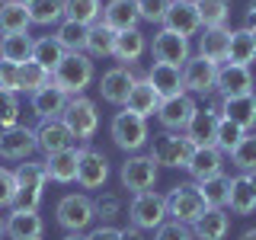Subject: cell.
Returning <instances> with one entry per match:
<instances>
[{"mask_svg": "<svg viewBox=\"0 0 256 240\" xmlns=\"http://www.w3.org/2000/svg\"><path fill=\"white\" fill-rule=\"evenodd\" d=\"M93 77H96L93 61L84 52H68L64 61L52 70V84L58 90H64L68 96H84V90L93 84Z\"/></svg>", "mask_w": 256, "mask_h": 240, "instance_id": "obj_1", "label": "cell"}, {"mask_svg": "<svg viewBox=\"0 0 256 240\" xmlns=\"http://www.w3.org/2000/svg\"><path fill=\"white\" fill-rule=\"evenodd\" d=\"M192 154H196V144L189 141L186 132H160L154 134L150 144V157L157 160V166H189Z\"/></svg>", "mask_w": 256, "mask_h": 240, "instance_id": "obj_2", "label": "cell"}, {"mask_svg": "<svg viewBox=\"0 0 256 240\" xmlns=\"http://www.w3.org/2000/svg\"><path fill=\"white\" fill-rule=\"evenodd\" d=\"M16 176V205L13 208H29V212H38V202H42V189L48 182L45 164H36V160H26L13 170Z\"/></svg>", "mask_w": 256, "mask_h": 240, "instance_id": "obj_3", "label": "cell"}, {"mask_svg": "<svg viewBox=\"0 0 256 240\" xmlns=\"http://www.w3.org/2000/svg\"><path fill=\"white\" fill-rule=\"evenodd\" d=\"M205 198L202 192H198V182H180V186L170 189V196H166V212H170L173 221L180 224H196L198 218L205 214Z\"/></svg>", "mask_w": 256, "mask_h": 240, "instance_id": "obj_4", "label": "cell"}, {"mask_svg": "<svg viewBox=\"0 0 256 240\" xmlns=\"http://www.w3.org/2000/svg\"><path fill=\"white\" fill-rule=\"evenodd\" d=\"M109 134H112V141H116V148L128 150V154H138L144 144H148V138H150L148 118H141V116H134V112L122 109V112H116V116H112Z\"/></svg>", "mask_w": 256, "mask_h": 240, "instance_id": "obj_5", "label": "cell"}, {"mask_svg": "<svg viewBox=\"0 0 256 240\" xmlns=\"http://www.w3.org/2000/svg\"><path fill=\"white\" fill-rule=\"evenodd\" d=\"M166 218H170V212H166V196H160L154 189L138 192V196L132 198V205H128V221L141 230H157Z\"/></svg>", "mask_w": 256, "mask_h": 240, "instance_id": "obj_6", "label": "cell"}, {"mask_svg": "<svg viewBox=\"0 0 256 240\" xmlns=\"http://www.w3.org/2000/svg\"><path fill=\"white\" fill-rule=\"evenodd\" d=\"M54 214H58V224L68 234H80V230H86L96 218V205L90 196H84V192H70V196H64L58 208H54Z\"/></svg>", "mask_w": 256, "mask_h": 240, "instance_id": "obj_7", "label": "cell"}, {"mask_svg": "<svg viewBox=\"0 0 256 240\" xmlns=\"http://www.w3.org/2000/svg\"><path fill=\"white\" fill-rule=\"evenodd\" d=\"M61 122L70 128V134H74L77 141H90L96 134V128H100V112H96V102L86 100V96H70L68 100V109H64Z\"/></svg>", "mask_w": 256, "mask_h": 240, "instance_id": "obj_8", "label": "cell"}, {"mask_svg": "<svg viewBox=\"0 0 256 240\" xmlns=\"http://www.w3.org/2000/svg\"><path fill=\"white\" fill-rule=\"evenodd\" d=\"M157 176H160V166H157V160L150 157V154H132L122 164V170H118V180H122V186L128 192H148V189H154V182H157Z\"/></svg>", "mask_w": 256, "mask_h": 240, "instance_id": "obj_9", "label": "cell"}, {"mask_svg": "<svg viewBox=\"0 0 256 240\" xmlns=\"http://www.w3.org/2000/svg\"><path fill=\"white\" fill-rule=\"evenodd\" d=\"M150 54H154V61H160V64L182 68V64L192 58V48H189V38L176 36L170 29H160L154 36V42H150Z\"/></svg>", "mask_w": 256, "mask_h": 240, "instance_id": "obj_10", "label": "cell"}, {"mask_svg": "<svg viewBox=\"0 0 256 240\" xmlns=\"http://www.w3.org/2000/svg\"><path fill=\"white\" fill-rule=\"evenodd\" d=\"M106 180H109V160L102 150H96V148H80V160H77V182L84 189H100V186H106Z\"/></svg>", "mask_w": 256, "mask_h": 240, "instance_id": "obj_11", "label": "cell"}, {"mask_svg": "<svg viewBox=\"0 0 256 240\" xmlns=\"http://www.w3.org/2000/svg\"><path fill=\"white\" fill-rule=\"evenodd\" d=\"M196 109H198L196 100H192L189 93H182V96H173V100L160 102L157 118H160V125H164V132H186L192 116H196Z\"/></svg>", "mask_w": 256, "mask_h": 240, "instance_id": "obj_12", "label": "cell"}, {"mask_svg": "<svg viewBox=\"0 0 256 240\" xmlns=\"http://www.w3.org/2000/svg\"><path fill=\"white\" fill-rule=\"evenodd\" d=\"M182 86L198 96H208L214 93V86H218V64L205 61V58H189L182 64Z\"/></svg>", "mask_w": 256, "mask_h": 240, "instance_id": "obj_13", "label": "cell"}, {"mask_svg": "<svg viewBox=\"0 0 256 240\" xmlns=\"http://www.w3.org/2000/svg\"><path fill=\"white\" fill-rule=\"evenodd\" d=\"M36 144L38 150H45V157L61 154V150H70L77 144V138L70 134V128L61 122V118H48L36 128Z\"/></svg>", "mask_w": 256, "mask_h": 240, "instance_id": "obj_14", "label": "cell"}, {"mask_svg": "<svg viewBox=\"0 0 256 240\" xmlns=\"http://www.w3.org/2000/svg\"><path fill=\"white\" fill-rule=\"evenodd\" d=\"M36 132L26 125H13L0 132V157L4 160H29V154L36 150Z\"/></svg>", "mask_w": 256, "mask_h": 240, "instance_id": "obj_15", "label": "cell"}, {"mask_svg": "<svg viewBox=\"0 0 256 240\" xmlns=\"http://www.w3.org/2000/svg\"><path fill=\"white\" fill-rule=\"evenodd\" d=\"M134 77L132 70L125 68V64H118V68H109L106 74L100 77V93H102V100L112 102V106H125L128 102V93H132V86H134Z\"/></svg>", "mask_w": 256, "mask_h": 240, "instance_id": "obj_16", "label": "cell"}, {"mask_svg": "<svg viewBox=\"0 0 256 240\" xmlns=\"http://www.w3.org/2000/svg\"><path fill=\"white\" fill-rule=\"evenodd\" d=\"M164 29H170V32H176V36H182V38L196 36V32L202 29L196 4H192V0H173L166 16H164Z\"/></svg>", "mask_w": 256, "mask_h": 240, "instance_id": "obj_17", "label": "cell"}, {"mask_svg": "<svg viewBox=\"0 0 256 240\" xmlns=\"http://www.w3.org/2000/svg\"><path fill=\"white\" fill-rule=\"evenodd\" d=\"M148 84L157 90L160 100H173V96L186 93V86H182V68H173V64L154 61L150 70H148Z\"/></svg>", "mask_w": 256, "mask_h": 240, "instance_id": "obj_18", "label": "cell"}, {"mask_svg": "<svg viewBox=\"0 0 256 240\" xmlns=\"http://www.w3.org/2000/svg\"><path fill=\"white\" fill-rule=\"evenodd\" d=\"M100 22H106L112 32H128V29H138L141 13H138V0H109L102 6Z\"/></svg>", "mask_w": 256, "mask_h": 240, "instance_id": "obj_19", "label": "cell"}, {"mask_svg": "<svg viewBox=\"0 0 256 240\" xmlns=\"http://www.w3.org/2000/svg\"><path fill=\"white\" fill-rule=\"evenodd\" d=\"M221 118L240 125L244 132L256 128V93H244V96H224L221 100Z\"/></svg>", "mask_w": 256, "mask_h": 240, "instance_id": "obj_20", "label": "cell"}, {"mask_svg": "<svg viewBox=\"0 0 256 240\" xmlns=\"http://www.w3.org/2000/svg\"><path fill=\"white\" fill-rule=\"evenodd\" d=\"M45 221L38 212H29V208H13L6 214V237L10 240H36L42 237Z\"/></svg>", "mask_w": 256, "mask_h": 240, "instance_id": "obj_21", "label": "cell"}, {"mask_svg": "<svg viewBox=\"0 0 256 240\" xmlns=\"http://www.w3.org/2000/svg\"><path fill=\"white\" fill-rule=\"evenodd\" d=\"M221 96H244V93H253V74L250 68L244 64H221L218 68V86H214Z\"/></svg>", "mask_w": 256, "mask_h": 240, "instance_id": "obj_22", "label": "cell"}, {"mask_svg": "<svg viewBox=\"0 0 256 240\" xmlns=\"http://www.w3.org/2000/svg\"><path fill=\"white\" fill-rule=\"evenodd\" d=\"M218 125H221V112L218 109H196L186 134H189V141L196 144V148H208V144H214V138H218Z\"/></svg>", "mask_w": 256, "mask_h": 240, "instance_id": "obj_23", "label": "cell"}, {"mask_svg": "<svg viewBox=\"0 0 256 240\" xmlns=\"http://www.w3.org/2000/svg\"><path fill=\"white\" fill-rule=\"evenodd\" d=\"M68 100L70 96L64 90H58L54 84H48V86L32 93V112H36L42 122H48V118H61L64 109H68Z\"/></svg>", "mask_w": 256, "mask_h": 240, "instance_id": "obj_24", "label": "cell"}, {"mask_svg": "<svg viewBox=\"0 0 256 240\" xmlns=\"http://www.w3.org/2000/svg\"><path fill=\"white\" fill-rule=\"evenodd\" d=\"M160 102H164V100H160L157 90L148 84V77H138V80H134V86H132V93H128L125 109L134 112V116H141V118H150V116H157Z\"/></svg>", "mask_w": 256, "mask_h": 240, "instance_id": "obj_25", "label": "cell"}, {"mask_svg": "<svg viewBox=\"0 0 256 240\" xmlns=\"http://www.w3.org/2000/svg\"><path fill=\"white\" fill-rule=\"evenodd\" d=\"M186 170L192 173V180H196V182L212 180V176H221V170H224V154L214 148V144H208V148H196V154H192Z\"/></svg>", "mask_w": 256, "mask_h": 240, "instance_id": "obj_26", "label": "cell"}, {"mask_svg": "<svg viewBox=\"0 0 256 240\" xmlns=\"http://www.w3.org/2000/svg\"><path fill=\"white\" fill-rule=\"evenodd\" d=\"M230 52V29H205V36H198V58L212 64H228Z\"/></svg>", "mask_w": 256, "mask_h": 240, "instance_id": "obj_27", "label": "cell"}, {"mask_svg": "<svg viewBox=\"0 0 256 240\" xmlns=\"http://www.w3.org/2000/svg\"><path fill=\"white\" fill-rule=\"evenodd\" d=\"M230 230V218L224 208H205V214L192 224V234L198 240H224Z\"/></svg>", "mask_w": 256, "mask_h": 240, "instance_id": "obj_28", "label": "cell"}, {"mask_svg": "<svg viewBox=\"0 0 256 240\" xmlns=\"http://www.w3.org/2000/svg\"><path fill=\"white\" fill-rule=\"evenodd\" d=\"M77 160H80V150H77V148L61 150V154H52V157L45 160L48 180L61 182V186H68V182H77Z\"/></svg>", "mask_w": 256, "mask_h": 240, "instance_id": "obj_29", "label": "cell"}, {"mask_svg": "<svg viewBox=\"0 0 256 240\" xmlns=\"http://www.w3.org/2000/svg\"><path fill=\"white\" fill-rule=\"evenodd\" d=\"M144 52H148V38H144L141 29H128V32H118L116 36V54L112 58L122 61L125 68H132Z\"/></svg>", "mask_w": 256, "mask_h": 240, "instance_id": "obj_30", "label": "cell"}, {"mask_svg": "<svg viewBox=\"0 0 256 240\" xmlns=\"http://www.w3.org/2000/svg\"><path fill=\"white\" fill-rule=\"evenodd\" d=\"M32 20H29V6L22 0H4L0 4V32L13 36V32H29Z\"/></svg>", "mask_w": 256, "mask_h": 240, "instance_id": "obj_31", "label": "cell"}, {"mask_svg": "<svg viewBox=\"0 0 256 240\" xmlns=\"http://www.w3.org/2000/svg\"><path fill=\"white\" fill-rule=\"evenodd\" d=\"M32 45L36 38L29 32H13V36L0 38V61H10V64H26L32 61Z\"/></svg>", "mask_w": 256, "mask_h": 240, "instance_id": "obj_32", "label": "cell"}, {"mask_svg": "<svg viewBox=\"0 0 256 240\" xmlns=\"http://www.w3.org/2000/svg\"><path fill=\"white\" fill-rule=\"evenodd\" d=\"M64 54H68V48H64L54 36H42V38H36V45H32V61L42 64L48 74L64 61Z\"/></svg>", "mask_w": 256, "mask_h": 240, "instance_id": "obj_33", "label": "cell"}, {"mask_svg": "<svg viewBox=\"0 0 256 240\" xmlns=\"http://www.w3.org/2000/svg\"><path fill=\"white\" fill-rule=\"evenodd\" d=\"M198 10V20H202L205 29H228L230 20V0H192Z\"/></svg>", "mask_w": 256, "mask_h": 240, "instance_id": "obj_34", "label": "cell"}, {"mask_svg": "<svg viewBox=\"0 0 256 240\" xmlns=\"http://www.w3.org/2000/svg\"><path fill=\"white\" fill-rule=\"evenodd\" d=\"M228 61L230 64H244L250 68L256 61V36L246 29H234L230 32V52H228Z\"/></svg>", "mask_w": 256, "mask_h": 240, "instance_id": "obj_35", "label": "cell"}, {"mask_svg": "<svg viewBox=\"0 0 256 240\" xmlns=\"http://www.w3.org/2000/svg\"><path fill=\"white\" fill-rule=\"evenodd\" d=\"M228 205H230V212H234V214H250V212H256V192L250 189V182H246L244 173L230 180Z\"/></svg>", "mask_w": 256, "mask_h": 240, "instance_id": "obj_36", "label": "cell"}, {"mask_svg": "<svg viewBox=\"0 0 256 240\" xmlns=\"http://www.w3.org/2000/svg\"><path fill=\"white\" fill-rule=\"evenodd\" d=\"M116 36L118 32H112L106 22H93L90 36H86V52L93 58H112L116 54Z\"/></svg>", "mask_w": 256, "mask_h": 240, "instance_id": "obj_37", "label": "cell"}, {"mask_svg": "<svg viewBox=\"0 0 256 240\" xmlns=\"http://www.w3.org/2000/svg\"><path fill=\"white\" fill-rule=\"evenodd\" d=\"M29 6V20L36 26H54L64 22V0H32Z\"/></svg>", "mask_w": 256, "mask_h": 240, "instance_id": "obj_38", "label": "cell"}, {"mask_svg": "<svg viewBox=\"0 0 256 240\" xmlns=\"http://www.w3.org/2000/svg\"><path fill=\"white\" fill-rule=\"evenodd\" d=\"M100 16H102L100 0H64V20L93 26V22H100Z\"/></svg>", "mask_w": 256, "mask_h": 240, "instance_id": "obj_39", "label": "cell"}, {"mask_svg": "<svg viewBox=\"0 0 256 240\" xmlns=\"http://www.w3.org/2000/svg\"><path fill=\"white\" fill-rule=\"evenodd\" d=\"M86 36H90V26L74 22V20H64L58 26V32H54V38H58L68 52H86Z\"/></svg>", "mask_w": 256, "mask_h": 240, "instance_id": "obj_40", "label": "cell"}, {"mask_svg": "<svg viewBox=\"0 0 256 240\" xmlns=\"http://www.w3.org/2000/svg\"><path fill=\"white\" fill-rule=\"evenodd\" d=\"M198 192H202L208 208H228V192H230V180L228 176H212V180L198 182Z\"/></svg>", "mask_w": 256, "mask_h": 240, "instance_id": "obj_41", "label": "cell"}, {"mask_svg": "<svg viewBox=\"0 0 256 240\" xmlns=\"http://www.w3.org/2000/svg\"><path fill=\"white\" fill-rule=\"evenodd\" d=\"M48 84H52V74H48L42 64H36V61L20 64V93H36Z\"/></svg>", "mask_w": 256, "mask_h": 240, "instance_id": "obj_42", "label": "cell"}, {"mask_svg": "<svg viewBox=\"0 0 256 240\" xmlns=\"http://www.w3.org/2000/svg\"><path fill=\"white\" fill-rule=\"evenodd\" d=\"M230 160H234V166L240 173L256 170V132H246L244 138H240V144L230 150Z\"/></svg>", "mask_w": 256, "mask_h": 240, "instance_id": "obj_43", "label": "cell"}, {"mask_svg": "<svg viewBox=\"0 0 256 240\" xmlns=\"http://www.w3.org/2000/svg\"><path fill=\"white\" fill-rule=\"evenodd\" d=\"M244 128L234 125V122H228V118H221V125H218V138H214V148L221 150V154H230V150L240 144V138H244Z\"/></svg>", "mask_w": 256, "mask_h": 240, "instance_id": "obj_44", "label": "cell"}, {"mask_svg": "<svg viewBox=\"0 0 256 240\" xmlns=\"http://www.w3.org/2000/svg\"><path fill=\"white\" fill-rule=\"evenodd\" d=\"M20 125V100L10 90H0V132Z\"/></svg>", "mask_w": 256, "mask_h": 240, "instance_id": "obj_45", "label": "cell"}, {"mask_svg": "<svg viewBox=\"0 0 256 240\" xmlns=\"http://www.w3.org/2000/svg\"><path fill=\"white\" fill-rule=\"evenodd\" d=\"M170 4L173 0H138V13H141V20H148V22H164Z\"/></svg>", "mask_w": 256, "mask_h": 240, "instance_id": "obj_46", "label": "cell"}, {"mask_svg": "<svg viewBox=\"0 0 256 240\" xmlns=\"http://www.w3.org/2000/svg\"><path fill=\"white\" fill-rule=\"evenodd\" d=\"M154 240H192V230H189V224H180L170 218L154 230Z\"/></svg>", "mask_w": 256, "mask_h": 240, "instance_id": "obj_47", "label": "cell"}, {"mask_svg": "<svg viewBox=\"0 0 256 240\" xmlns=\"http://www.w3.org/2000/svg\"><path fill=\"white\" fill-rule=\"evenodd\" d=\"M16 205V176L13 170L0 166V208H13Z\"/></svg>", "mask_w": 256, "mask_h": 240, "instance_id": "obj_48", "label": "cell"}, {"mask_svg": "<svg viewBox=\"0 0 256 240\" xmlns=\"http://www.w3.org/2000/svg\"><path fill=\"white\" fill-rule=\"evenodd\" d=\"M96 214L100 218H106V221H112V218H118V212H122V202H118V196H109V192H102L100 198H96Z\"/></svg>", "mask_w": 256, "mask_h": 240, "instance_id": "obj_49", "label": "cell"}, {"mask_svg": "<svg viewBox=\"0 0 256 240\" xmlns=\"http://www.w3.org/2000/svg\"><path fill=\"white\" fill-rule=\"evenodd\" d=\"M0 90H10V93H20V64H10V61H0Z\"/></svg>", "mask_w": 256, "mask_h": 240, "instance_id": "obj_50", "label": "cell"}, {"mask_svg": "<svg viewBox=\"0 0 256 240\" xmlns=\"http://www.w3.org/2000/svg\"><path fill=\"white\" fill-rule=\"evenodd\" d=\"M86 240H122V230L118 228H109V224H102V228H96L86 234Z\"/></svg>", "mask_w": 256, "mask_h": 240, "instance_id": "obj_51", "label": "cell"}, {"mask_svg": "<svg viewBox=\"0 0 256 240\" xmlns=\"http://www.w3.org/2000/svg\"><path fill=\"white\" fill-rule=\"evenodd\" d=\"M244 29H246V32H253V36H256V0H253L250 6H246V16H244Z\"/></svg>", "mask_w": 256, "mask_h": 240, "instance_id": "obj_52", "label": "cell"}, {"mask_svg": "<svg viewBox=\"0 0 256 240\" xmlns=\"http://www.w3.org/2000/svg\"><path fill=\"white\" fill-rule=\"evenodd\" d=\"M122 240H144V234H141V228H122Z\"/></svg>", "mask_w": 256, "mask_h": 240, "instance_id": "obj_53", "label": "cell"}, {"mask_svg": "<svg viewBox=\"0 0 256 240\" xmlns=\"http://www.w3.org/2000/svg\"><path fill=\"white\" fill-rule=\"evenodd\" d=\"M246 176V182H250V189L256 192V170H250V173H244Z\"/></svg>", "mask_w": 256, "mask_h": 240, "instance_id": "obj_54", "label": "cell"}, {"mask_svg": "<svg viewBox=\"0 0 256 240\" xmlns=\"http://www.w3.org/2000/svg\"><path fill=\"white\" fill-rule=\"evenodd\" d=\"M4 237H6V218L0 214V240H4Z\"/></svg>", "mask_w": 256, "mask_h": 240, "instance_id": "obj_55", "label": "cell"}, {"mask_svg": "<svg viewBox=\"0 0 256 240\" xmlns=\"http://www.w3.org/2000/svg\"><path fill=\"white\" fill-rule=\"evenodd\" d=\"M64 240H86V234H64Z\"/></svg>", "mask_w": 256, "mask_h": 240, "instance_id": "obj_56", "label": "cell"}, {"mask_svg": "<svg viewBox=\"0 0 256 240\" xmlns=\"http://www.w3.org/2000/svg\"><path fill=\"white\" fill-rule=\"evenodd\" d=\"M240 240H256V228H253V230H246V234L240 237Z\"/></svg>", "mask_w": 256, "mask_h": 240, "instance_id": "obj_57", "label": "cell"}, {"mask_svg": "<svg viewBox=\"0 0 256 240\" xmlns=\"http://www.w3.org/2000/svg\"><path fill=\"white\" fill-rule=\"evenodd\" d=\"M22 4H32V0H22Z\"/></svg>", "mask_w": 256, "mask_h": 240, "instance_id": "obj_58", "label": "cell"}, {"mask_svg": "<svg viewBox=\"0 0 256 240\" xmlns=\"http://www.w3.org/2000/svg\"><path fill=\"white\" fill-rule=\"evenodd\" d=\"M36 240H42V237H36Z\"/></svg>", "mask_w": 256, "mask_h": 240, "instance_id": "obj_59", "label": "cell"}]
</instances>
